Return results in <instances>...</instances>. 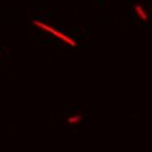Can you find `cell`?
Wrapping results in <instances>:
<instances>
[{"label": "cell", "instance_id": "6da1fadb", "mask_svg": "<svg viewBox=\"0 0 152 152\" xmlns=\"http://www.w3.org/2000/svg\"><path fill=\"white\" fill-rule=\"evenodd\" d=\"M33 23L35 24L37 27H39L40 29H43V31H45V32H49V33L54 34L55 37L60 38V39H61L62 42L67 43L68 45H71V46H75V45H77V43H75V42L72 39L71 37H68V35H66V34H63L62 32H58V31H56L55 28H53V27L48 26V24H45V23H43V22H40V21H33Z\"/></svg>", "mask_w": 152, "mask_h": 152}, {"label": "cell", "instance_id": "3957f363", "mask_svg": "<svg viewBox=\"0 0 152 152\" xmlns=\"http://www.w3.org/2000/svg\"><path fill=\"white\" fill-rule=\"evenodd\" d=\"M79 119H80L79 116H74V117H72V118H68V123H77Z\"/></svg>", "mask_w": 152, "mask_h": 152}, {"label": "cell", "instance_id": "7a4b0ae2", "mask_svg": "<svg viewBox=\"0 0 152 152\" xmlns=\"http://www.w3.org/2000/svg\"><path fill=\"white\" fill-rule=\"evenodd\" d=\"M133 10H134V12L137 15V17L140 18L141 21H144V22L148 21V14H147V11L145 10V7L141 4H135Z\"/></svg>", "mask_w": 152, "mask_h": 152}]
</instances>
